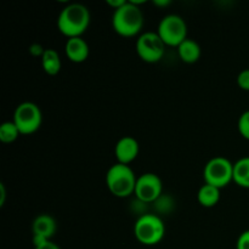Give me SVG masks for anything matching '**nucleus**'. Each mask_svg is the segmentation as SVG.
Masks as SVG:
<instances>
[{
    "instance_id": "nucleus-14",
    "label": "nucleus",
    "mask_w": 249,
    "mask_h": 249,
    "mask_svg": "<svg viewBox=\"0 0 249 249\" xmlns=\"http://www.w3.org/2000/svg\"><path fill=\"white\" fill-rule=\"evenodd\" d=\"M197 199L202 207L212 208V207L216 206L218 202L220 201V189L208 184L202 185L201 189L198 190V194H197Z\"/></svg>"
},
{
    "instance_id": "nucleus-22",
    "label": "nucleus",
    "mask_w": 249,
    "mask_h": 249,
    "mask_svg": "<svg viewBox=\"0 0 249 249\" xmlns=\"http://www.w3.org/2000/svg\"><path fill=\"white\" fill-rule=\"evenodd\" d=\"M125 2H126L125 0H107L106 4L108 5V6L113 7L114 10H117V9H119V7L123 6Z\"/></svg>"
},
{
    "instance_id": "nucleus-6",
    "label": "nucleus",
    "mask_w": 249,
    "mask_h": 249,
    "mask_svg": "<svg viewBox=\"0 0 249 249\" xmlns=\"http://www.w3.org/2000/svg\"><path fill=\"white\" fill-rule=\"evenodd\" d=\"M203 179L204 184L221 190L233 181V163L220 156L212 158L204 167Z\"/></svg>"
},
{
    "instance_id": "nucleus-16",
    "label": "nucleus",
    "mask_w": 249,
    "mask_h": 249,
    "mask_svg": "<svg viewBox=\"0 0 249 249\" xmlns=\"http://www.w3.org/2000/svg\"><path fill=\"white\" fill-rule=\"evenodd\" d=\"M233 182L243 189H249V156L233 163Z\"/></svg>"
},
{
    "instance_id": "nucleus-21",
    "label": "nucleus",
    "mask_w": 249,
    "mask_h": 249,
    "mask_svg": "<svg viewBox=\"0 0 249 249\" xmlns=\"http://www.w3.org/2000/svg\"><path fill=\"white\" fill-rule=\"evenodd\" d=\"M45 50L46 49H44L40 44H32V45L29 46V53L33 56H36V57L40 56V58L41 56L44 55V53H45Z\"/></svg>"
},
{
    "instance_id": "nucleus-24",
    "label": "nucleus",
    "mask_w": 249,
    "mask_h": 249,
    "mask_svg": "<svg viewBox=\"0 0 249 249\" xmlns=\"http://www.w3.org/2000/svg\"><path fill=\"white\" fill-rule=\"evenodd\" d=\"M5 199H6V190H5L4 184H0V207L4 206Z\"/></svg>"
},
{
    "instance_id": "nucleus-17",
    "label": "nucleus",
    "mask_w": 249,
    "mask_h": 249,
    "mask_svg": "<svg viewBox=\"0 0 249 249\" xmlns=\"http://www.w3.org/2000/svg\"><path fill=\"white\" fill-rule=\"evenodd\" d=\"M21 135L18 128L14 121L11 122H4L0 125V141L4 143H11L17 140V138Z\"/></svg>"
},
{
    "instance_id": "nucleus-10",
    "label": "nucleus",
    "mask_w": 249,
    "mask_h": 249,
    "mask_svg": "<svg viewBox=\"0 0 249 249\" xmlns=\"http://www.w3.org/2000/svg\"><path fill=\"white\" fill-rule=\"evenodd\" d=\"M139 152H140V146H139L138 140L133 136H123L117 141L114 146L117 163H122V164H130L138 158Z\"/></svg>"
},
{
    "instance_id": "nucleus-20",
    "label": "nucleus",
    "mask_w": 249,
    "mask_h": 249,
    "mask_svg": "<svg viewBox=\"0 0 249 249\" xmlns=\"http://www.w3.org/2000/svg\"><path fill=\"white\" fill-rule=\"evenodd\" d=\"M236 249H249V230L241 233L236 243Z\"/></svg>"
},
{
    "instance_id": "nucleus-25",
    "label": "nucleus",
    "mask_w": 249,
    "mask_h": 249,
    "mask_svg": "<svg viewBox=\"0 0 249 249\" xmlns=\"http://www.w3.org/2000/svg\"><path fill=\"white\" fill-rule=\"evenodd\" d=\"M153 4L157 5V6H167V5L170 4V1H169V0H165V1L163 0V1H155Z\"/></svg>"
},
{
    "instance_id": "nucleus-7",
    "label": "nucleus",
    "mask_w": 249,
    "mask_h": 249,
    "mask_svg": "<svg viewBox=\"0 0 249 249\" xmlns=\"http://www.w3.org/2000/svg\"><path fill=\"white\" fill-rule=\"evenodd\" d=\"M157 33L165 45L178 48L182 41L187 39V24L179 15H167L160 19Z\"/></svg>"
},
{
    "instance_id": "nucleus-4",
    "label": "nucleus",
    "mask_w": 249,
    "mask_h": 249,
    "mask_svg": "<svg viewBox=\"0 0 249 249\" xmlns=\"http://www.w3.org/2000/svg\"><path fill=\"white\" fill-rule=\"evenodd\" d=\"M136 240L145 246H156L164 238L165 225L156 214H143L134 225Z\"/></svg>"
},
{
    "instance_id": "nucleus-23",
    "label": "nucleus",
    "mask_w": 249,
    "mask_h": 249,
    "mask_svg": "<svg viewBox=\"0 0 249 249\" xmlns=\"http://www.w3.org/2000/svg\"><path fill=\"white\" fill-rule=\"evenodd\" d=\"M34 249H61L56 243H53V241H48L44 245L38 246V247H34Z\"/></svg>"
},
{
    "instance_id": "nucleus-3",
    "label": "nucleus",
    "mask_w": 249,
    "mask_h": 249,
    "mask_svg": "<svg viewBox=\"0 0 249 249\" xmlns=\"http://www.w3.org/2000/svg\"><path fill=\"white\" fill-rule=\"evenodd\" d=\"M138 178L129 165L116 163L106 173V185L113 196L126 198L135 192Z\"/></svg>"
},
{
    "instance_id": "nucleus-15",
    "label": "nucleus",
    "mask_w": 249,
    "mask_h": 249,
    "mask_svg": "<svg viewBox=\"0 0 249 249\" xmlns=\"http://www.w3.org/2000/svg\"><path fill=\"white\" fill-rule=\"evenodd\" d=\"M41 66L46 74L56 75L61 71V57L55 49H46L44 55L41 56Z\"/></svg>"
},
{
    "instance_id": "nucleus-12",
    "label": "nucleus",
    "mask_w": 249,
    "mask_h": 249,
    "mask_svg": "<svg viewBox=\"0 0 249 249\" xmlns=\"http://www.w3.org/2000/svg\"><path fill=\"white\" fill-rule=\"evenodd\" d=\"M56 229H57L56 220L53 216L49 215V214H40V215H38L34 219L33 225H32L33 236L43 237L50 241L53 236L55 235Z\"/></svg>"
},
{
    "instance_id": "nucleus-8",
    "label": "nucleus",
    "mask_w": 249,
    "mask_h": 249,
    "mask_svg": "<svg viewBox=\"0 0 249 249\" xmlns=\"http://www.w3.org/2000/svg\"><path fill=\"white\" fill-rule=\"evenodd\" d=\"M165 46L157 32H145L136 40V53L145 62L156 63L164 56Z\"/></svg>"
},
{
    "instance_id": "nucleus-9",
    "label": "nucleus",
    "mask_w": 249,
    "mask_h": 249,
    "mask_svg": "<svg viewBox=\"0 0 249 249\" xmlns=\"http://www.w3.org/2000/svg\"><path fill=\"white\" fill-rule=\"evenodd\" d=\"M162 191L163 184L160 178L155 173H145L138 177L134 195L142 203H152L160 199Z\"/></svg>"
},
{
    "instance_id": "nucleus-1",
    "label": "nucleus",
    "mask_w": 249,
    "mask_h": 249,
    "mask_svg": "<svg viewBox=\"0 0 249 249\" xmlns=\"http://www.w3.org/2000/svg\"><path fill=\"white\" fill-rule=\"evenodd\" d=\"M90 11L85 5L73 2L61 10L57 17V28L65 36H82L90 24Z\"/></svg>"
},
{
    "instance_id": "nucleus-5",
    "label": "nucleus",
    "mask_w": 249,
    "mask_h": 249,
    "mask_svg": "<svg viewBox=\"0 0 249 249\" xmlns=\"http://www.w3.org/2000/svg\"><path fill=\"white\" fill-rule=\"evenodd\" d=\"M12 121L17 125L21 135H31L38 131L41 126L43 113L38 105L26 101L16 107Z\"/></svg>"
},
{
    "instance_id": "nucleus-2",
    "label": "nucleus",
    "mask_w": 249,
    "mask_h": 249,
    "mask_svg": "<svg viewBox=\"0 0 249 249\" xmlns=\"http://www.w3.org/2000/svg\"><path fill=\"white\" fill-rule=\"evenodd\" d=\"M112 27L122 36H138L143 27V15L140 7L133 1H126L123 6L114 10Z\"/></svg>"
},
{
    "instance_id": "nucleus-19",
    "label": "nucleus",
    "mask_w": 249,
    "mask_h": 249,
    "mask_svg": "<svg viewBox=\"0 0 249 249\" xmlns=\"http://www.w3.org/2000/svg\"><path fill=\"white\" fill-rule=\"evenodd\" d=\"M237 84L245 91H249V68L241 71L237 75Z\"/></svg>"
},
{
    "instance_id": "nucleus-18",
    "label": "nucleus",
    "mask_w": 249,
    "mask_h": 249,
    "mask_svg": "<svg viewBox=\"0 0 249 249\" xmlns=\"http://www.w3.org/2000/svg\"><path fill=\"white\" fill-rule=\"evenodd\" d=\"M238 131H240L241 136L246 140H249V109L243 112L238 118L237 123Z\"/></svg>"
},
{
    "instance_id": "nucleus-11",
    "label": "nucleus",
    "mask_w": 249,
    "mask_h": 249,
    "mask_svg": "<svg viewBox=\"0 0 249 249\" xmlns=\"http://www.w3.org/2000/svg\"><path fill=\"white\" fill-rule=\"evenodd\" d=\"M65 53L70 61H72L74 63H82L84 61H87L88 57H89V44L82 36L70 38L66 41Z\"/></svg>"
},
{
    "instance_id": "nucleus-13",
    "label": "nucleus",
    "mask_w": 249,
    "mask_h": 249,
    "mask_svg": "<svg viewBox=\"0 0 249 249\" xmlns=\"http://www.w3.org/2000/svg\"><path fill=\"white\" fill-rule=\"evenodd\" d=\"M201 46L194 39L187 38L178 46V55L185 63H195L201 57Z\"/></svg>"
}]
</instances>
